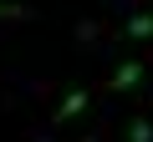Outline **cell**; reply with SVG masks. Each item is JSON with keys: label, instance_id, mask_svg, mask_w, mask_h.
Masks as SVG:
<instances>
[{"label": "cell", "instance_id": "obj_4", "mask_svg": "<svg viewBox=\"0 0 153 142\" xmlns=\"http://www.w3.org/2000/svg\"><path fill=\"white\" fill-rule=\"evenodd\" d=\"M128 142H153V122H128Z\"/></svg>", "mask_w": 153, "mask_h": 142}, {"label": "cell", "instance_id": "obj_5", "mask_svg": "<svg viewBox=\"0 0 153 142\" xmlns=\"http://www.w3.org/2000/svg\"><path fill=\"white\" fill-rule=\"evenodd\" d=\"M26 15H31L26 5H10V0H0V20H26Z\"/></svg>", "mask_w": 153, "mask_h": 142}, {"label": "cell", "instance_id": "obj_3", "mask_svg": "<svg viewBox=\"0 0 153 142\" xmlns=\"http://www.w3.org/2000/svg\"><path fill=\"white\" fill-rule=\"evenodd\" d=\"M128 36H133V41H148V36H153V15H133V20H128Z\"/></svg>", "mask_w": 153, "mask_h": 142}, {"label": "cell", "instance_id": "obj_2", "mask_svg": "<svg viewBox=\"0 0 153 142\" xmlns=\"http://www.w3.org/2000/svg\"><path fill=\"white\" fill-rule=\"evenodd\" d=\"M133 81H143V66H138V61H123V66L112 71V91H128Z\"/></svg>", "mask_w": 153, "mask_h": 142}, {"label": "cell", "instance_id": "obj_1", "mask_svg": "<svg viewBox=\"0 0 153 142\" xmlns=\"http://www.w3.org/2000/svg\"><path fill=\"white\" fill-rule=\"evenodd\" d=\"M82 107H87V86H71V91H66V102L56 107V127H61V122H71Z\"/></svg>", "mask_w": 153, "mask_h": 142}]
</instances>
